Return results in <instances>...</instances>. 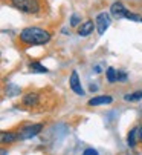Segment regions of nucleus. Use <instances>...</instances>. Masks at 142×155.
I'll list each match as a JSON object with an SVG mask.
<instances>
[{
	"label": "nucleus",
	"instance_id": "nucleus-18",
	"mask_svg": "<svg viewBox=\"0 0 142 155\" xmlns=\"http://www.w3.org/2000/svg\"><path fill=\"white\" fill-rule=\"evenodd\" d=\"M83 155H99V153H98V150H95L93 147H87V149L83 152Z\"/></svg>",
	"mask_w": 142,
	"mask_h": 155
},
{
	"label": "nucleus",
	"instance_id": "nucleus-16",
	"mask_svg": "<svg viewBox=\"0 0 142 155\" xmlns=\"http://www.w3.org/2000/svg\"><path fill=\"white\" fill-rule=\"evenodd\" d=\"M80 15L78 14H74L72 17H70V26H78L80 25Z\"/></svg>",
	"mask_w": 142,
	"mask_h": 155
},
{
	"label": "nucleus",
	"instance_id": "nucleus-6",
	"mask_svg": "<svg viewBox=\"0 0 142 155\" xmlns=\"http://www.w3.org/2000/svg\"><path fill=\"white\" fill-rule=\"evenodd\" d=\"M127 9H125V6L121 3V2H115L112 6H110V14L116 18V20H121V18H125V15H127Z\"/></svg>",
	"mask_w": 142,
	"mask_h": 155
},
{
	"label": "nucleus",
	"instance_id": "nucleus-11",
	"mask_svg": "<svg viewBox=\"0 0 142 155\" xmlns=\"http://www.w3.org/2000/svg\"><path fill=\"white\" fill-rule=\"evenodd\" d=\"M29 69H31L32 72H38V74H46V72H49V69H47L46 66H43L41 63H38V61L29 63Z\"/></svg>",
	"mask_w": 142,
	"mask_h": 155
},
{
	"label": "nucleus",
	"instance_id": "nucleus-4",
	"mask_svg": "<svg viewBox=\"0 0 142 155\" xmlns=\"http://www.w3.org/2000/svg\"><path fill=\"white\" fill-rule=\"evenodd\" d=\"M95 25H96L98 34L103 35V34L107 31V28L110 26V15H109L107 12H101V14H98L96 20H95Z\"/></svg>",
	"mask_w": 142,
	"mask_h": 155
},
{
	"label": "nucleus",
	"instance_id": "nucleus-12",
	"mask_svg": "<svg viewBox=\"0 0 142 155\" xmlns=\"http://www.w3.org/2000/svg\"><path fill=\"white\" fill-rule=\"evenodd\" d=\"M106 75H107V81H109V83L118 81V71H116L115 68H107Z\"/></svg>",
	"mask_w": 142,
	"mask_h": 155
},
{
	"label": "nucleus",
	"instance_id": "nucleus-13",
	"mask_svg": "<svg viewBox=\"0 0 142 155\" xmlns=\"http://www.w3.org/2000/svg\"><path fill=\"white\" fill-rule=\"evenodd\" d=\"M124 100L125 101H139V100H142V91H136L133 94H127L124 97Z\"/></svg>",
	"mask_w": 142,
	"mask_h": 155
},
{
	"label": "nucleus",
	"instance_id": "nucleus-15",
	"mask_svg": "<svg viewBox=\"0 0 142 155\" xmlns=\"http://www.w3.org/2000/svg\"><path fill=\"white\" fill-rule=\"evenodd\" d=\"M18 94H20V89H18L15 84H9L8 86V95L14 97V95H18Z\"/></svg>",
	"mask_w": 142,
	"mask_h": 155
},
{
	"label": "nucleus",
	"instance_id": "nucleus-8",
	"mask_svg": "<svg viewBox=\"0 0 142 155\" xmlns=\"http://www.w3.org/2000/svg\"><path fill=\"white\" fill-rule=\"evenodd\" d=\"M113 98L110 95H99V97H93L89 100V106H99V104H109L112 103Z\"/></svg>",
	"mask_w": 142,
	"mask_h": 155
},
{
	"label": "nucleus",
	"instance_id": "nucleus-9",
	"mask_svg": "<svg viewBox=\"0 0 142 155\" xmlns=\"http://www.w3.org/2000/svg\"><path fill=\"white\" fill-rule=\"evenodd\" d=\"M93 28H95L93 21H92V20H87V21H84V23L80 26V29H78V35H81V37H87L89 34L93 32Z\"/></svg>",
	"mask_w": 142,
	"mask_h": 155
},
{
	"label": "nucleus",
	"instance_id": "nucleus-21",
	"mask_svg": "<svg viewBox=\"0 0 142 155\" xmlns=\"http://www.w3.org/2000/svg\"><path fill=\"white\" fill-rule=\"evenodd\" d=\"M140 21H142V20H140Z\"/></svg>",
	"mask_w": 142,
	"mask_h": 155
},
{
	"label": "nucleus",
	"instance_id": "nucleus-7",
	"mask_svg": "<svg viewBox=\"0 0 142 155\" xmlns=\"http://www.w3.org/2000/svg\"><path fill=\"white\" fill-rule=\"evenodd\" d=\"M69 86H70V89H72L75 94H78V95H84V89L81 87V83H80L78 72H77V71H74L72 74H70V78H69Z\"/></svg>",
	"mask_w": 142,
	"mask_h": 155
},
{
	"label": "nucleus",
	"instance_id": "nucleus-10",
	"mask_svg": "<svg viewBox=\"0 0 142 155\" xmlns=\"http://www.w3.org/2000/svg\"><path fill=\"white\" fill-rule=\"evenodd\" d=\"M0 140H2L3 144H6V143L17 141L18 140V135L15 134V132H6V130H3L2 134H0Z\"/></svg>",
	"mask_w": 142,
	"mask_h": 155
},
{
	"label": "nucleus",
	"instance_id": "nucleus-17",
	"mask_svg": "<svg viewBox=\"0 0 142 155\" xmlns=\"http://www.w3.org/2000/svg\"><path fill=\"white\" fill-rule=\"evenodd\" d=\"M125 18H128V20H133V21H140V20H142V17H140V15H137V14H133V12H127Z\"/></svg>",
	"mask_w": 142,
	"mask_h": 155
},
{
	"label": "nucleus",
	"instance_id": "nucleus-5",
	"mask_svg": "<svg viewBox=\"0 0 142 155\" xmlns=\"http://www.w3.org/2000/svg\"><path fill=\"white\" fill-rule=\"evenodd\" d=\"M38 103H40V94L38 92H28V94L23 95V98H21V104L29 107V109L38 106Z\"/></svg>",
	"mask_w": 142,
	"mask_h": 155
},
{
	"label": "nucleus",
	"instance_id": "nucleus-20",
	"mask_svg": "<svg viewBox=\"0 0 142 155\" xmlns=\"http://www.w3.org/2000/svg\"><path fill=\"white\" fill-rule=\"evenodd\" d=\"M137 138H139V141H142V126H140L139 130H137Z\"/></svg>",
	"mask_w": 142,
	"mask_h": 155
},
{
	"label": "nucleus",
	"instance_id": "nucleus-19",
	"mask_svg": "<svg viewBox=\"0 0 142 155\" xmlns=\"http://www.w3.org/2000/svg\"><path fill=\"white\" fill-rule=\"evenodd\" d=\"M127 80V74L122 71H118V81H125Z\"/></svg>",
	"mask_w": 142,
	"mask_h": 155
},
{
	"label": "nucleus",
	"instance_id": "nucleus-14",
	"mask_svg": "<svg viewBox=\"0 0 142 155\" xmlns=\"http://www.w3.org/2000/svg\"><path fill=\"white\" fill-rule=\"evenodd\" d=\"M136 134H137V129H131L130 132H128V137H127V143H128V146H136Z\"/></svg>",
	"mask_w": 142,
	"mask_h": 155
},
{
	"label": "nucleus",
	"instance_id": "nucleus-3",
	"mask_svg": "<svg viewBox=\"0 0 142 155\" xmlns=\"http://www.w3.org/2000/svg\"><path fill=\"white\" fill-rule=\"evenodd\" d=\"M41 130H43V124L37 123V124H29L26 127L20 129V132H17V135H18V140H29L32 137H37Z\"/></svg>",
	"mask_w": 142,
	"mask_h": 155
},
{
	"label": "nucleus",
	"instance_id": "nucleus-2",
	"mask_svg": "<svg viewBox=\"0 0 142 155\" xmlns=\"http://www.w3.org/2000/svg\"><path fill=\"white\" fill-rule=\"evenodd\" d=\"M9 5L25 14H40L43 11V0H8Z\"/></svg>",
	"mask_w": 142,
	"mask_h": 155
},
{
	"label": "nucleus",
	"instance_id": "nucleus-1",
	"mask_svg": "<svg viewBox=\"0 0 142 155\" xmlns=\"http://www.w3.org/2000/svg\"><path fill=\"white\" fill-rule=\"evenodd\" d=\"M20 41H23L25 45H46L51 40V34L41 29V28H25L20 32Z\"/></svg>",
	"mask_w": 142,
	"mask_h": 155
}]
</instances>
